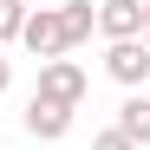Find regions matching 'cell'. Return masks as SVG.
<instances>
[{
    "instance_id": "cell-1",
    "label": "cell",
    "mask_w": 150,
    "mask_h": 150,
    "mask_svg": "<svg viewBox=\"0 0 150 150\" xmlns=\"http://www.w3.org/2000/svg\"><path fill=\"white\" fill-rule=\"evenodd\" d=\"M85 85H91V79H85L79 59H46L33 98H46V105H59V111H79V105H85Z\"/></svg>"
},
{
    "instance_id": "cell-2",
    "label": "cell",
    "mask_w": 150,
    "mask_h": 150,
    "mask_svg": "<svg viewBox=\"0 0 150 150\" xmlns=\"http://www.w3.org/2000/svg\"><path fill=\"white\" fill-rule=\"evenodd\" d=\"M20 46H26V52L46 65V59H65L72 46H65V20H59V7H26V26H20Z\"/></svg>"
},
{
    "instance_id": "cell-3",
    "label": "cell",
    "mask_w": 150,
    "mask_h": 150,
    "mask_svg": "<svg viewBox=\"0 0 150 150\" xmlns=\"http://www.w3.org/2000/svg\"><path fill=\"white\" fill-rule=\"evenodd\" d=\"M105 72H111L117 85H131V91L150 85V46L144 39H111L105 46Z\"/></svg>"
},
{
    "instance_id": "cell-4",
    "label": "cell",
    "mask_w": 150,
    "mask_h": 150,
    "mask_svg": "<svg viewBox=\"0 0 150 150\" xmlns=\"http://www.w3.org/2000/svg\"><path fill=\"white\" fill-rule=\"evenodd\" d=\"M98 33L105 39H137L144 33V0H98Z\"/></svg>"
},
{
    "instance_id": "cell-5",
    "label": "cell",
    "mask_w": 150,
    "mask_h": 150,
    "mask_svg": "<svg viewBox=\"0 0 150 150\" xmlns=\"http://www.w3.org/2000/svg\"><path fill=\"white\" fill-rule=\"evenodd\" d=\"M26 137H39V144H59L65 131H72V111H59V105H46V98H26Z\"/></svg>"
},
{
    "instance_id": "cell-6",
    "label": "cell",
    "mask_w": 150,
    "mask_h": 150,
    "mask_svg": "<svg viewBox=\"0 0 150 150\" xmlns=\"http://www.w3.org/2000/svg\"><path fill=\"white\" fill-rule=\"evenodd\" d=\"M111 131H124V137H131L137 150L150 144V98H144V91H131V98L117 105V124H111Z\"/></svg>"
},
{
    "instance_id": "cell-7",
    "label": "cell",
    "mask_w": 150,
    "mask_h": 150,
    "mask_svg": "<svg viewBox=\"0 0 150 150\" xmlns=\"http://www.w3.org/2000/svg\"><path fill=\"white\" fill-rule=\"evenodd\" d=\"M59 20H65V46H85V39L98 33V7H91V0H65Z\"/></svg>"
},
{
    "instance_id": "cell-8",
    "label": "cell",
    "mask_w": 150,
    "mask_h": 150,
    "mask_svg": "<svg viewBox=\"0 0 150 150\" xmlns=\"http://www.w3.org/2000/svg\"><path fill=\"white\" fill-rule=\"evenodd\" d=\"M20 26H26V0H0V46L20 39Z\"/></svg>"
},
{
    "instance_id": "cell-9",
    "label": "cell",
    "mask_w": 150,
    "mask_h": 150,
    "mask_svg": "<svg viewBox=\"0 0 150 150\" xmlns=\"http://www.w3.org/2000/svg\"><path fill=\"white\" fill-rule=\"evenodd\" d=\"M91 150H137V144L124 137V131H98V137H91Z\"/></svg>"
},
{
    "instance_id": "cell-10",
    "label": "cell",
    "mask_w": 150,
    "mask_h": 150,
    "mask_svg": "<svg viewBox=\"0 0 150 150\" xmlns=\"http://www.w3.org/2000/svg\"><path fill=\"white\" fill-rule=\"evenodd\" d=\"M13 85V65H7V52H0V91H7Z\"/></svg>"
},
{
    "instance_id": "cell-11",
    "label": "cell",
    "mask_w": 150,
    "mask_h": 150,
    "mask_svg": "<svg viewBox=\"0 0 150 150\" xmlns=\"http://www.w3.org/2000/svg\"><path fill=\"white\" fill-rule=\"evenodd\" d=\"M137 39H144V46H150V0H144V33H137Z\"/></svg>"
}]
</instances>
